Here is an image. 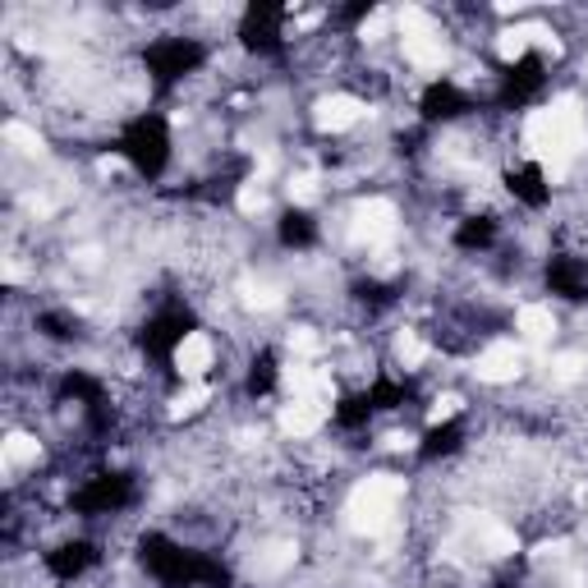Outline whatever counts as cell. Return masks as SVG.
<instances>
[{
  "label": "cell",
  "instance_id": "1",
  "mask_svg": "<svg viewBox=\"0 0 588 588\" xmlns=\"http://www.w3.org/2000/svg\"><path fill=\"white\" fill-rule=\"evenodd\" d=\"M139 561L161 588H230V565L221 556L184 548L166 533H143Z\"/></svg>",
  "mask_w": 588,
  "mask_h": 588
},
{
  "label": "cell",
  "instance_id": "2",
  "mask_svg": "<svg viewBox=\"0 0 588 588\" xmlns=\"http://www.w3.org/2000/svg\"><path fill=\"white\" fill-rule=\"evenodd\" d=\"M170 147H176L170 143V124L157 111H139L116 139V152L134 166L139 180H161V170L170 166Z\"/></svg>",
  "mask_w": 588,
  "mask_h": 588
},
{
  "label": "cell",
  "instance_id": "3",
  "mask_svg": "<svg viewBox=\"0 0 588 588\" xmlns=\"http://www.w3.org/2000/svg\"><path fill=\"white\" fill-rule=\"evenodd\" d=\"M203 64H207V47L199 37H184V33L147 41V51H143V70L157 88H176V83H184L189 74H199Z\"/></svg>",
  "mask_w": 588,
  "mask_h": 588
},
{
  "label": "cell",
  "instance_id": "4",
  "mask_svg": "<svg viewBox=\"0 0 588 588\" xmlns=\"http://www.w3.org/2000/svg\"><path fill=\"white\" fill-rule=\"evenodd\" d=\"M286 19L290 10L286 5H267V0H253V5L239 14V47H244L249 56H286Z\"/></svg>",
  "mask_w": 588,
  "mask_h": 588
},
{
  "label": "cell",
  "instance_id": "5",
  "mask_svg": "<svg viewBox=\"0 0 588 588\" xmlns=\"http://www.w3.org/2000/svg\"><path fill=\"white\" fill-rule=\"evenodd\" d=\"M189 332H199V313L189 309V303H170V309L161 313H152L143 322V332H139V350L147 359H157V363H170L176 359V350L184 345Z\"/></svg>",
  "mask_w": 588,
  "mask_h": 588
},
{
  "label": "cell",
  "instance_id": "6",
  "mask_svg": "<svg viewBox=\"0 0 588 588\" xmlns=\"http://www.w3.org/2000/svg\"><path fill=\"white\" fill-rule=\"evenodd\" d=\"M542 93H548V64H542V56H519L511 60L506 70L496 74V93L492 101L501 106V111H525L529 101H538Z\"/></svg>",
  "mask_w": 588,
  "mask_h": 588
},
{
  "label": "cell",
  "instance_id": "7",
  "mask_svg": "<svg viewBox=\"0 0 588 588\" xmlns=\"http://www.w3.org/2000/svg\"><path fill=\"white\" fill-rule=\"evenodd\" d=\"M134 496H139V488H134V478L129 473H97L70 496V511L88 515V519L93 515H116L124 506H134Z\"/></svg>",
  "mask_w": 588,
  "mask_h": 588
},
{
  "label": "cell",
  "instance_id": "8",
  "mask_svg": "<svg viewBox=\"0 0 588 588\" xmlns=\"http://www.w3.org/2000/svg\"><path fill=\"white\" fill-rule=\"evenodd\" d=\"M473 111H478V101L451 79H432L428 88L419 93V120L423 124H455V120H465Z\"/></svg>",
  "mask_w": 588,
  "mask_h": 588
},
{
  "label": "cell",
  "instance_id": "9",
  "mask_svg": "<svg viewBox=\"0 0 588 588\" xmlns=\"http://www.w3.org/2000/svg\"><path fill=\"white\" fill-rule=\"evenodd\" d=\"M47 575L51 579H60V584H74L79 575H88L93 565L101 561V552H97V542H88V538H74V542H60V548H51L47 556Z\"/></svg>",
  "mask_w": 588,
  "mask_h": 588
},
{
  "label": "cell",
  "instance_id": "10",
  "mask_svg": "<svg viewBox=\"0 0 588 588\" xmlns=\"http://www.w3.org/2000/svg\"><path fill=\"white\" fill-rule=\"evenodd\" d=\"M548 290L571 299V303H584L588 299V263L575 253H556L548 263Z\"/></svg>",
  "mask_w": 588,
  "mask_h": 588
},
{
  "label": "cell",
  "instance_id": "11",
  "mask_svg": "<svg viewBox=\"0 0 588 588\" xmlns=\"http://www.w3.org/2000/svg\"><path fill=\"white\" fill-rule=\"evenodd\" d=\"M506 189H511L515 203H525V207H533V212H542V207L552 203V184H548V176H542L538 161L511 166V170H506Z\"/></svg>",
  "mask_w": 588,
  "mask_h": 588
},
{
  "label": "cell",
  "instance_id": "12",
  "mask_svg": "<svg viewBox=\"0 0 588 588\" xmlns=\"http://www.w3.org/2000/svg\"><path fill=\"white\" fill-rule=\"evenodd\" d=\"M460 446H465V423H460V419L437 423V428H428V432H423L419 460H423V465H437V460H446V455H455Z\"/></svg>",
  "mask_w": 588,
  "mask_h": 588
},
{
  "label": "cell",
  "instance_id": "13",
  "mask_svg": "<svg viewBox=\"0 0 588 588\" xmlns=\"http://www.w3.org/2000/svg\"><path fill=\"white\" fill-rule=\"evenodd\" d=\"M276 239H280V249H313L317 244V221L309 212H280V221H276Z\"/></svg>",
  "mask_w": 588,
  "mask_h": 588
},
{
  "label": "cell",
  "instance_id": "14",
  "mask_svg": "<svg viewBox=\"0 0 588 588\" xmlns=\"http://www.w3.org/2000/svg\"><path fill=\"white\" fill-rule=\"evenodd\" d=\"M492 244H496V216H465V221L455 226V249L483 253Z\"/></svg>",
  "mask_w": 588,
  "mask_h": 588
},
{
  "label": "cell",
  "instance_id": "15",
  "mask_svg": "<svg viewBox=\"0 0 588 588\" xmlns=\"http://www.w3.org/2000/svg\"><path fill=\"white\" fill-rule=\"evenodd\" d=\"M373 413H377L373 396H368V391H359V396H345V400L332 409V419H336V428H345V432H359V428L373 423Z\"/></svg>",
  "mask_w": 588,
  "mask_h": 588
},
{
  "label": "cell",
  "instance_id": "16",
  "mask_svg": "<svg viewBox=\"0 0 588 588\" xmlns=\"http://www.w3.org/2000/svg\"><path fill=\"white\" fill-rule=\"evenodd\" d=\"M276 377H280V363H276L272 350H263V355H253V363H249L244 391H249L253 400H263V396H272V391H276Z\"/></svg>",
  "mask_w": 588,
  "mask_h": 588
},
{
  "label": "cell",
  "instance_id": "17",
  "mask_svg": "<svg viewBox=\"0 0 588 588\" xmlns=\"http://www.w3.org/2000/svg\"><path fill=\"white\" fill-rule=\"evenodd\" d=\"M368 396H373V405H377V413H382V409H405V405H413V396H419V391H413L409 377H405V382H400V377H377Z\"/></svg>",
  "mask_w": 588,
  "mask_h": 588
},
{
  "label": "cell",
  "instance_id": "18",
  "mask_svg": "<svg viewBox=\"0 0 588 588\" xmlns=\"http://www.w3.org/2000/svg\"><path fill=\"white\" fill-rule=\"evenodd\" d=\"M33 326H37V332L47 336V340H74V336H79V322L64 317V313H37Z\"/></svg>",
  "mask_w": 588,
  "mask_h": 588
},
{
  "label": "cell",
  "instance_id": "19",
  "mask_svg": "<svg viewBox=\"0 0 588 588\" xmlns=\"http://www.w3.org/2000/svg\"><path fill=\"white\" fill-rule=\"evenodd\" d=\"M355 299L368 309H386V303H396V290H386L382 280H355Z\"/></svg>",
  "mask_w": 588,
  "mask_h": 588
}]
</instances>
